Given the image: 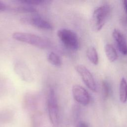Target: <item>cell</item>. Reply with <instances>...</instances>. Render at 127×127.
Segmentation results:
<instances>
[{"instance_id":"ba28073f","label":"cell","mask_w":127,"mask_h":127,"mask_svg":"<svg viewBox=\"0 0 127 127\" xmlns=\"http://www.w3.org/2000/svg\"><path fill=\"white\" fill-rule=\"evenodd\" d=\"M14 70L17 75L23 80L30 82L33 80V77L28 67L25 64L18 61L15 63Z\"/></svg>"},{"instance_id":"9c48e42d","label":"cell","mask_w":127,"mask_h":127,"mask_svg":"<svg viewBox=\"0 0 127 127\" xmlns=\"http://www.w3.org/2000/svg\"><path fill=\"white\" fill-rule=\"evenodd\" d=\"M112 35L120 53L123 55H127V41L124 34L120 30L115 29Z\"/></svg>"},{"instance_id":"2e32d148","label":"cell","mask_w":127,"mask_h":127,"mask_svg":"<svg viewBox=\"0 0 127 127\" xmlns=\"http://www.w3.org/2000/svg\"><path fill=\"white\" fill-rule=\"evenodd\" d=\"M7 8L6 5L2 1H0V11H4Z\"/></svg>"},{"instance_id":"3957f363","label":"cell","mask_w":127,"mask_h":127,"mask_svg":"<svg viewBox=\"0 0 127 127\" xmlns=\"http://www.w3.org/2000/svg\"><path fill=\"white\" fill-rule=\"evenodd\" d=\"M57 35L66 48L72 51H77L79 49V39L74 31L67 29H61L58 31Z\"/></svg>"},{"instance_id":"9a60e30c","label":"cell","mask_w":127,"mask_h":127,"mask_svg":"<svg viewBox=\"0 0 127 127\" xmlns=\"http://www.w3.org/2000/svg\"><path fill=\"white\" fill-rule=\"evenodd\" d=\"M21 3H24L25 4L28 5H42L45 4L48 2H49L48 0H20L19 1Z\"/></svg>"},{"instance_id":"8992f818","label":"cell","mask_w":127,"mask_h":127,"mask_svg":"<svg viewBox=\"0 0 127 127\" xmlns=\"http://www.w3.org/2000/svg\"><path fill=\"white\" fill-rule=\"evenodd\" d=\"M23 23L31 25L35 27L45 30H52V25L40 16L34 14L30 17H24L21 19Z\"/></svg>"},{"instance_id":"7c38bea8","label":"cell","mask_w":127,"mask_h":127,"mask_svg":"<svg viewBox=\"0 0 127 127\" xmlns=\"http://www.w3.org/2000/svg\"><path fill=\"white\" fill-rule=\"evenodd\" d=\"M86 56L91 63L94 65L98 64L99 63V57L95 48L93 46L89 47L86 51Z\"/></svg>"},{"instance_id":"e0dca14e","label":"cell","mask_w":127,"mask_h":127,"mask_svg":"<svg viewBox=\"0 0 127 127\" xmlns=\"http://www.w3.org/2000/svg\"><path fill=\"white\" fill-rule=\"evenodd\" d=\"M123 5L124 7L125 12L127 15V0H125L123 1Z\"/></svg>"},{"instance_id":"6da1fadb","label":"cell","mask_w":127,"mask_h":127,"mask_svg":"<svg viewBox=\"0 0 127 127\" xmlns=\"http://www.w3.org/2000/svg\"><path fill=\"white\" fill-rule=\"evenodd\" d=\"M12 38L21 42L27 43L38 48L45 49L50 47V42L38 35L24 32L13 33Z\"/></svg>"},{"instance_id":"8fae6325","label":"cell","mask_w":127,"mask_h":127,"mask_svg":"<svg viewBox=\"0 0 127 127\" xmlns=\"http://www.w3.org/2000/svg\"><path fill=\"white\" fill-rule=\"evenodd\" d=\"M119 98L123 103H126L127 100V81L124 77L121 79L120 83Z\"/></svg>"},{"instance_id":"30bf717a","label":"cell","mask_w":127,"mask_h":127,"mask_svg":"<svg viewBox=\"0 0 127 127\" xmlns=\"http://www.w3.org/2000/svg\"><path fill=\"white\" fill-rule=\"evenodd\" d=\"M105 52L107 59L110 62H114L117 60L118 57V54L112 45L107 44L105 46Z\"/></svg>"},{"instance_id":"4fadbf2b","label":"cell","mask_w":127,"mask_h":127,"mask_svg":"<svg viewBox=\"0 0 127 127\" xmlns=\"http://www.w3.org/2000/svg\"><path fill=\"white\" fill-rule=\"evenodd\" d=\"M47 60L52 65L59 66L62 64V61L60 57L55 52H50L47 55Z\"/></svg>"},{"instance_id":"52a82bcc","label":"cell","mask_w":127,"mask_h":127,"mask_svg":"<svg viewBox=\"0 0 127 127\" xmlns=\"http://www.w3.org/2000/svg\"><path fill=\"white\" fill-rule=\"evenodd\" d=\"M72 94L74 100L83 106L87 105L90 101V96L87 90L82 86L75 84L72 86Z\"/></svg>"},{"instance_id":"5bb4252c","label":"cell","mask_w":127,"mask_h":127,"mask_svg":"<svg viewBox=\"0 0 127 127\" xmlns=\"http://www.w3.org/2000/svg\"><path fill=\"white\" fill-rule=\"evenodd\" d=\"M102 90L103 97L104 98H108L111 94L112 92V88L110 83L106 80H103L102 82Z\"/></svg>"},{"instance_id":"277c9868","label":"cell","mask_w":127,"mask_h":127,"mask_svg":"<svg viewBox=\"0 0 127 127\" xmlns=\"http://www.w3.org/2000/svg\"><path fill=\"white\" fill-rule=\"evenodd\" d=\"M48 111L49 118L54 126H57L59 123V109L57 97L55 91L51 89L48 97Z\"/></svg>"},{"instance_id":"ac0fdd59","label":"cell","mask_w":127,"mask_h":127,"mask_svg":"<svg viewBox=\"0 0 127 127\" xmlns=\"http://www.w3.org/2000/svg\"><path fill=\"white\" fill-rule=\"evenodd\" d=\"M79 127H89V126L84 123H82L80 124Z\"/></svg>"},{"instance_id":"7a4b0ae2","label":"cell","mask_w":127,"mask_h":127,"mask_svg":"<svg viewBox=\"0 0 127 127\" xmlns=\"http://www.w3.org/2000/svg\"><path fill=\"white\" fill-rule=\"evenodd\" d=\"M110 6L108 4L100 6L94 10L91 23L94 31H99L103 27L110 15Z\"/></svg>"},{"instance_id":"5b68a950","label":"cell","mask_w":127,"mask_h":127,"mask_svg":"<svg viewBox=\"0 0 127 127\" xmlns=\"http://www.w3.org/2000/svg\"><path fill=\"white\" fill-rule=\"evenodd\" d=\"M77 72L80 76L85 85L91 91L95 92L97 86L94 78L89 70L82 64H78L75 66Z\"/></svg>"}]
</instances>
